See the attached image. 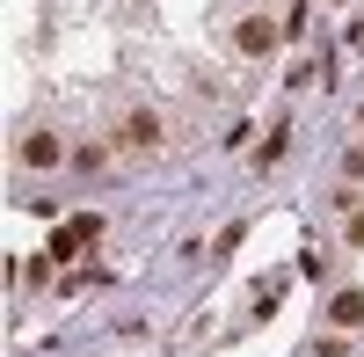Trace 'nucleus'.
I'll return each mask as SVG.
<instances>
[{"instance_id":"f03ea898","label":"nucleus","mask_w":364,"mask_h":357,"mask_svg":"<svg viewBox=\"0 0 364 357\" xmlns=\"http://www.w3.org/2000/svg\"><path fill=\"white\" fill-rule=\"evenodd\" d=\"M22 161H29V168H58V139H51V132H29V139H22Z\"/></svg>"},{"instance_id":"7ed1b4c3","label":"nucleus","mask_w":364,"mask_h":357,"mask_svg":"<svg viewBox=\"0 0 364 357\" xmlns=\"http://www.w3.org/2000/svg\"><path fill=\"white\" fill-rule=\"evenodd\" d=\"M269 44H277V29H269V22H240V51H248V58H262Z\"/></svg>"},{"instance_id":"20e7f679","label":"nucleus","mask_w":364,"mask_h":357,"mask_svg":"<svg viewBox=\"0 0 364 357\" xmlns=\"http://www.w3.org/2000/svg\"><path fill=\"white\" fill-rule=\"evenodd\" d=\"M336 321H343V329H357V321H364V292H343V299H336Z\"/></svg>"},{"instance_id":"f257e3e1","label":"nucleus","mask_w":364,"mask_h":357,"mask_svg":"<svg viewBox=\"0 0 364 357\" xmlns=\"http://www.w3.org/2000/svg\"><path fill=\"white\" fill-rule=\"evenodd\" d=\"M124 146H161V117L154 110H132L124 117Z\"/></svg>"}]
</instances>
